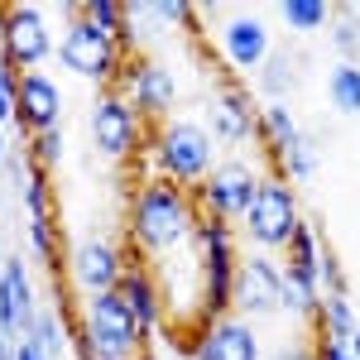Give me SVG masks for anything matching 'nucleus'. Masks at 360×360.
<instances>
[{
	"mask_svg": "<svg viewBox=\"0 0 360 360\" xmlns=\"http://www.w3.org/2000/svg\"><path fill=\"white\" fill-rule=\"evenodd\" d=\"M193 231H197V202L188 188H178L168 178L139 183V193L130 197V217H125V236H130L135 255L168 259V255L193 245Z\"/></svg>",
	"mask_w": 360,
	"mask_h": 360,
	"instance_id": "obj_1",
	"label": "nucleus"
},
{
	"mask_svg": "<svg viewBox=\"0 0 360 360\" xmlns=\"http://www.w3.org/2000/svg\"><path fill=\"white\" fill-rule=\"evenodd\" d=\"M149 149H154V164H159V178L168 183H178V188H188L197 193L212 173H217V135L193 120V115H173L164 125H154V135H149Z\"/></svg>",
	"mask_w": 360,
	"mask_h": 360,
	"instance_id": "obj_2",
	"label": "nucleus"
},
{
	"mask_svg": "<svg viewBox=\"0 0 360 360\" xmlns=\"http://www.w3.org/2000/svg\"><path fill=\"white\" fill-rule=\"evenodd\" d=\"M63 15H68V25L58 34V63H63L72 77L96 82L101 91L115 86L120 72H125V49H120V39L91 25L82 15V5H63Z\"/></svg>",
	"mask_w": 360,
	"mask_h": 360,
	"instance_id": "obj_3",
	"label": "nucleus"
},
{
	"mask_svg": "<svg viewBox=\"0 0 360 360\" xmlns=\"http://www.w3.org/2000/svg\"><path fill=\"white\" fill-rule=\"evenodd\" d=\"M245 236L250 245L259 250V255H274V250H288L293 240V231L303 226V207H298V193H293V183L283 178V173H264V183H259V197H255V207L245 212Z\"/></svg>",
	"mask_w": 360,
	"mask_h": 360,
	"instance_id": "obj_4",
	"label": "nucleus"
},
{
	"mask_svg": "<svg viewBox=\"0 0 360 360\" xmlns=\"http://www.w3.org/2000/svg\"><path fill=\"white\" fill-rule=\"evenodd\" d=\"M53 53L58 39L49 29L44 5H0V63H5V72H15V77L39 72Z\"/></svg>",
	"mask_w": 360,
	"mask_h": 360,
	"instance_id": "obj_5",
	"label": "nucleus"
},
{
	"mask_svg": "<svg viewBox=\"0 0 360 360\" xmlns=\"http://www.w3.org/2000/svg\"><path fill=\"white\" fill-rule=\"evenodd\" d=\"M86 130H91V144L115 159V164H125V159H135L139 149H144V139H149V120L115 91H96V101H91V115H86Z\"/></svg>",
	"mask_w": 360,
	"mask_h": 360,
	"instance_id": "obj_6",
	"label": "nucleus"
},
{
	"mask_svg": "<svg viewBox=\"0 0 360 360\" xmlns=\"http://www.w3.org/2000/svg\"><path fill=\"white\" fill-rule=\"evenodd\" d=\"M77 332H82L86 341H96L101 351L120 356V360H139V356H144V346H149V332L139 327V317L130 312V303H125L120 293L86 298Z\"/></svg>",
	"mask_w": 360,
	"mask_h": 360,
	"instance_id": "obj_7",
	"label": "nucleus"
},
{
	"mask_svg": "<svg viewBox=\"0 0 360 360\" xmlns=\"http://www.w3.org/2000/svg\"><path fill=\"white\" fill-rule=\"evenodd\" d=\"M259 183H264V173L245 159H226L217 164V173L202 183L193 193L197 212H207V217H221V221H245V212L255 207V197H259Z\"/></svg>",
	"mask_w": 360,
	"mask_h": 360,
	"instance_id": "obj_8",
	"label": "nucleus"
},
{
	"mask_svg": "<svg viewBox=\"0 0 360 360\" xmlns=\"http://www.w3.org/2000/svg\"><path fill=\"white\" fill-rule=\"evenodd\" d=\"M115 91H120L144 120H154V125L173 120V106H178V77H173V68H164L159 58H139V53L125 58V72H120Z\"/></svg>",
	"mask_w": 360,
	"mask_h": 360,
	"instance_id": "obj_9",
	"label": "nucleus"
},
{
	"mask_svg": "<svg viewBox=\"0 0 360 360\" xmlns=\"http://www.w3.org/2000/svg\"><path fill=\"white\" fill-rule=\"evenodd\" d=\"M217 44H221V58H226V68H231V77L259 72V68L274 58L269 20L255 15V10H226L221 29H217Z\"/></svg>",
	"mask_w": 360,
	"mask_h": 360,
	"instance_id": "obj_10",
	"label": "nucleus"
},
{
	"mask_svg": "<svg viewBox=\"0 0 360 360\" xmlns=\"http://www.w3.org/2000/svg\"><path fill=\"white\" fill-rule=\"evenodd\" d=\"M125 269H130V250H120L115 240H101V236L77 240L72 255H68V278H72V288L86 293V298L115 293L120 278H125Z\"/></svg>",
	"mask_w": 360,
	"mask_h": 360,
	"instance_id": "obj_11",
	"label": "nucleus"
},
{
	"mask_svg": "<svg viewBox=\"0 0 360 360\" xmlns=\"http://www.w3.org/2000/svg\"><path fill=\"white\" fill-rule=\"evenodd\" d=\"M283 307V264L269 255H240V269H236V317H274Z\"/></svg>",
	"mask_w": 360,
	"mask_h": 360,
	"instance_id": "obj_12",
	"label": "nucleus"
},
{
	"mask_svg": "<svg viewBox=\"0 0 360 360\" xmlns=\"http://www.w3.org/2000/svg\"><path fill=\"white\" fill-rule=\"evenodd\" d=\"M188 360H264V341L245 317H217L197 322V336L188 341Z\"/></svg>",
	"mask_w": 360,
	"mask_h": 360,
	"instance_id": "obj_13",
	"label": "nucleus"
},
{
	"mask_svg": "<svg viewBox=\"0 0 360 360\" xmlns=\"http://www.w3.org/2000/svg\"><path fill=\"white\" fill-rule=\"evenodd\" d=\"M63 86L53 82V72H25L20 82H15V125L25 130V135H44V130H58V120H63Z\"/></svg>",
	"mask_w": 360,
	"mask_h": 360,
	"instance_id": "obj_14",
	"label": "nucleus"
},
{
	"mask_svg": "<svg viewBox=\"0 0 360 360\" xmlns=\"http://www.w3.org/2000/svg\"><path fill=\"white\" fill-rule=\"evenodd\" d=\"M255 96H250V86L240 77H226L221 91L207 101V130L217 135V144H245L255 139Z\"/></svg>",
	"mask_w": 360,
	"mask_h": 360,
	"instance_id": "obj_15",
	"label": "nucleus"
},
{
	"mask_svg": "<svg viewBox=\"0 0 360 360\" xmlns=\"http://www.w3.org/2000/svg\"><path fill=\"white\" fill-rule=\"evenodd\" d=\"M39 317V298H34V278L20 255L0 259V336H29Z\"/></svg>",
	"mask_w": 360,
	"mask_h": 360,
	"instance_id": "obj_16",
	"label": "nucleus"
},
{
	"mask_svg": "<svg viewBox=\"0 0 360 360\" xmlns=\"http://www.w3.org/2000/svg\"><path fill=\"white\" fill-rule=\"evenodd\" d=\"M115 293L130 303V312L139 317L144 332H159V327H164V288H159V278L149 274L144 259H130V269H125V278H120Z\"/></svg>",
	"mask_w": 360,
	"mask_h": 360,
	"instance_id": "obj_17",
	"label": "nucleus"
},
{
	"mask_svg": "<svg viewBox=\"0 0 360 360\" xmlns=\"http://www.w3.org/2000/svg\"><path fill=\"white\" fill-rule=\"evenodd\" d=\"M255 139L264 144V154H269V159H278L283 149H293V144L303 139V125H298V115L288 111V101H259Z\"/></svg>",
	"mask_w": 360,
	"mask_h": 360,
	"instance_id": "obj_18",
	"label": "nucleus"
},
{
	"mask_svg": "<svg viewBox=\"0 0 360 360\" xmlns=\"http://www.w3.org/2000/svg\"><path fill=\"white\" fill-rule=\"evenodd\" d=\"M20 341H34L39 351L49 360H63L68 351H72V327H68V307H39V317H34V327H29V336H20Z\"/></svg>",
	"mask_w": 360,
	"mask_h": 360,
	"instance_id": "obj_19",
	"label": "nucleus"
},
{
	"mask_svg": "<svg viewBox=\"0 0 360 360\" xmlns=\"http://www.w3.org/2000/svg\"><path fill=\"white\" fill-rule=\"evenodd\" d=\"M312 332H317V336H332V341H351V336L360 332L351 298H346V293H322L317 317H312Z\"/></svg>",
	"mask_w": 360,
	"mask_h": 360,
	"instance_id": "obj_20",
	"label": "nucleus"
},
{
	"mask_svg": "<svg viewBox=\"0 0 360 360\" xmlns=\"http://www.w3.org/2000/svg\"><path fill=\"white\" fill-rule=\"evenodd\" d=\"M317 303H322V283L312 274H298V269H283V307L293 317H317Z\"/></svg>",
	"mask_w": 360,
	"mask_h": 360,
	"instance_id": "obj_21",
	"label": "nucleus"
},
{
	"mask_svg": "<svg viewBox=\"0 0 360 360\" xmlns=\"http://www.w3.org/2000/svg\"><path fill=\"white\" fill-rule=\"evenodd\" d=\"M317 264H322V240H317V226L303 221L298 231H293L288 250H283V269H298V274L317 278Z\"/></svg>",
	"mask_w": 360,
	"mask_h": 360,
	"instance_id": "obj_22",
	"label": "nucleus"
},
{
	"mask_svg": "<svg viewBox=\"0 0 360 360\" xmlns=\"http://www.w3.org/2000/svg\"><path fill=\"white\" fill-rule=\"evenodd\" d=\"M278 20L293 29V34H317V29L332 25V5L327 0H283L278 5Z\"/></svg>",
	"mask_w": 360,
	"mask_h": 360,
	"instance_id": "obj_23",
	"label": "nucleus"
},
{
	"mask_svg": "<svg viewBox=\"0 0 360 360\" xmlns=\"http://www.w3.org/2000/svg\"><path fill=\"white\" fill-rule=\"evenodd\" d=\"M327 96L341 115H360V63H336L327 72Z\"/></svg>",
	"mask_w": 360,
	"mask_h": 360,
	"instance_id": "obj_24",
	"label": "nucleus"
},
{
	"mask_svg": "<svg viewBox=\"0 0 360 360\" xmlns=\"http://www.w3.org/2000/svg\"><path fill=\"white\" fill-rule=\"evenodd\" d=\"M25 212H29V221H53V183L34 164L25 173Z\"/></svg>",
	"mask_w": 360,
	"mask_h": 360,
	"instance_id": "obj_25",
	"label": "nucleus"
},
{
	"mask_svg": "<svg viewBox=\"0 0 360 360\" xmlns=\"http://www.w3.org/2000/svg\"><path fill=\"white\" fill-rule=\"evenodd\" d=\"M274 173H283L288 183H307V178L317 173V144L303 135L293 149H283V154L274 159Z\"/></svg>",
	"mask_w": 360,
	"mask_h": 360,
	"instance_id": "obj_26",
	"label": "nucleus"
},
{
	"mask_svg": "<svg viewBox=\"0 0 360 360\" xmlns=\"http://www.w3.org/2000/svg\"><path fill=\"white\" fill-rule=\"evenodd\" d=\"M298 82V72H293V58L288 53H274L264 68H259V91H264V101H283L288 91Z\"/></svg>",
	"mask_w": 360,
	"mask_h": 360,
	"instance_id": "obj_27",
	"label": "nucleus"
},
{
	"mask_svg": "<svg viewBox=\"0 0 360 360\" xmlns=\"http://www.w3.org/2000/svg\"><path fill=\"white\" fill-rule=\"evenodd\" d=\"M63 125L58 130H44V135H29V144H25V159L34 168H44V173H53L58 164H63Z\"/></svg>",
	"mask_w": 360,
	"mask_h": 360,
	"instance_id": "obj_28",
	"label": "nucleus"
},
{
	"mask_svg": "<svg viewBox=\"0 0 360 360\" xmlns=\"http://www.w3.org/2000/svg\"><path fill=\"white\" fill-rule=\"evenodd\" d=\"M29 250H34V259H44L49 269H53L58 259H63V250H58V231H53V221H29Z\"/></svg>",
	"mask_w": 360,
	"mask_h": 360,
	"instance_id": "obj_29",
	"label": "nucleus"
},
{
	"mask_svg": "<svg viewBox=\"0 0 360 360\" xmlns=\"http://www.w3.org/2000/svg\"><path fill=\"white\" fill-rule=\"evenodd\" d=\"M317 283H322V293H346V269H341V259H336L332 250L322 245V264H317Z\"/></svg>",
	"mask_w": 360,
	"mask_h": 360,
	"instance_id": "obj_30",
	"label": "nucleus"
},
{
	"mask_svg": "<svg viewBox=\"0 0 360 360\" xmlns=\"http://www.w3.org/2000/svg\"><path fill=\"white\" fill-rule=\"evenodd\" d=\"M312 360H356V351H351V341H332V336L312 332Z\"/></svg>",
	"mask_w": 360,
	"mask_h": 360,
	"instance_id": "obj_31",
	"label": "nucleus"
},
{
	"mask_svg": "<svg viewBox=\"0 0 360 360\" xmlns=\"http://www.w3.org/2000/svg\"><path fill=\"white\" fill-rule=\"evenodd\" d=\"M15 72H5V63H0V130H5V120L15 115Z\"/></svg>",
	"mask_w": 360,
	"mask_h": 360,
	"instance_id": "obj_32",
	"label": "nucleus"
},
{
	"mask_svg": "<svg viewBox=\"0 0 360 360\" xmlns=\"http://www.w3.org/2000/svg\"><path fill=\"white\" fill-rule=\"evenodd\" d=\"M264 360H312V346H283V351H274Z\"/></svg>",
	"mask_w": 360,
	"mask_h": 360,
	"instance_id": "obj_33",
	"label": "nucleus"
},
{
	"mask_svg": "<svg viewBox=\"0 0 360 360\" xmlns=\"http://www.w3.org/2000/svg\"><path fill=\"white\" fill-rule=\"evenodd\" d=\"M10 360H49V356H44L34 341H15V356H10Z\"/></svg>",
	"mask_w": 360,
	"mask_h": 360,
	"instance_id": "obj_34",
	"label": "nucleus"
},
{
	"mask_svg": "<svg viewBox=\"0 0 360 360\" xmlns=\"http://www.w3.org/2000/svg\"><path fill=\"white\" fill-rule=\"evenodd\" d=\"M0 164H10V135L0 130Z\"/></svg>",
	"mask_w": 360,
	"mask_h": 360,
	"instance_id": "obj_35",
	"label": "nucleus"
},
{
	"mask_svg": "<svg viewBox=\"0 0 360 360\" xmlns=\"http://www.w3.org/2000/svg\"><path fill=\"white\" fill-rule=\"evenodd\" d=\"M15 356V341H10V336H0V360H10Z\"/></svg>",
	"mask_w": 360,
	"mask_h": 360,
	"instance_id": "obj_36",
	"label": "nucleus"
},
{
	"mask_svg": "<svg viewBox=\"0 0 360 360\" xmlns=\"http://www.w3.org/2000/svg\"><path fill=\"white\" fill-rule=\"evenodd\" d=\"M351 351H356V360H360V332H356V336H351Z\"/></svg>",
	"mask_w": 360,
	"mask_h": 360,
	"instance_id": "obj_37",
	"label": "nucleus"
},
{
	"mask_svg": "<svg viewBox=\"0 0 360 360\" xmlns=\"http://www.w3.org/2000/svg\"><path fill=\"white\" fill-rule=\"evenodd\" d=\"M139 360H154V356H149V351H144V356H139Z\"/></svg>",
	"mask_w": 360,
	"mask_h": 360,
	"instance_id": "obj_38",
	"label": "nucleus"
}]
</instances>
